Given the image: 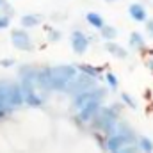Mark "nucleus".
I'll return each mask as SVG.
<instances>
[{
    "mask_svg": "<svg viewBox=\"0 0 153 153\" xmlns=\"http://www.w3.org/2000/svg\"><path fill=\"white\" fill-rule=\"evenodd\" d=\"M130 43H132V45H143V38H141V34H139V32H132V36H130Z\"/></svg>",
    "mask_w": 153,
    "mask_h": 153,
    "instance_id": "0eeeda50",
    "label": "nucleus"
},
{
    "mask_svg": "<svg viewBox=\"0 0 153 153\" xmlns=\"http://www.w3.org/2000/svg\"><path fill=\"white\" fill-rule=\"evenodd\" d=\"M71 43H73V46H75L76 52H84V50H85V45H87L84 32H73V36H71Z\"/></svg>",
    "mask_w": 153,
    "mask_h": 153,
    "instance_id": "39448f33",
    "label": "nucleus"
},
{
    "mask_svg": "<svg viewBox=\"0 0 153 153\" xmlns=\"http://www.w3.org/2000/svg\"><path fill=\"white\" fill-rule=\"evenodd\" d=\"M107 4H112V2H117V0H105Z\"/></svg>",
    "mask_w": 153,
    "mask_h": 153,
    "instance_id": "ddd939ff",
    "label": "nucleus"
},
{
    "mask_svg": "<svg viewBox=\"0 0 153 153\" xmlns=\"http://www.w3.org/2000/svg\"><path fill=\"white\" fill-rule=\"evenodd\" d=\"M59 34H61V32H57V30H55V32H52V38H53V39H59Z\"/></svg>",
    "mask_w": 153,
    "mask_h": 153,
    "instance_id": "f8f14e48",
    "label": "nucleus"
},
{
    "mask_svg": "<svg viewBox=\"0 0 153 153\" xmlns=\"http://www.w3.org/2000/svg\"><path fill=\"white\" fill-rule=\"evenodd\" d=\"M146 30H148L150 36H153V18L152 20H146Z\"/></svg>",
    "mask_w": 153,
    "mask_h": 153,
    "instance_id": "9d476101",
    "label": "nucleus"
},
{
    "mask_svg": "<svg viewBox=\"0 0 153 153\" xmlns=\"http://www.w3.org/2000/svg\"><path fill=\"white\" fill-rule=\"evenodd\" d=\"M9 23H11V18L5 14H0V29H7Z\"/></svg>",
    "mask_w": 153,
    "mask_h": 153,
    "instance_id": "6e6552de",
    "label": "nucleus"
},
{
    "mask_svg": "<svg viewBox=\"0 0 153 153\" xmlns=\"http://www.w3.org/2000/svg\"><path fill=\"white\" fill-rule=\"evenodd\" d=\"M128 14H130V18H132L134 22H139V23L148 20V11H146V7H144L143 4H139V2H134V4L128 5Z\"/></svg>",
    "mask_w": 153,
    "mask_h": 153,
    "instance_id": "f257e3e1",
    "label": "nucleus"
},
{
    "mask_svg": "<svg viewBox=\"0 0 153 153\" xmlns=\"http://www.w3.org/2000/svg\"><path fill=\"white\" fill-rule=\"evenodd\" d=\"M11 39H13V43H14L18 48H22V50H25V48L30 46V39H29V34H27L25 30H13V32H11Z\"/></svg>",
    "mask_w": 153,
    "mask_h": 153,
    "instance_id": "f03ea898",
    "label": "nucleus"
},
{
    "mask_svg": "<svg viewBox=\"0 0 153 153\" xmlns=\"http://www.w3.org/2000/svg\"><path fill=\"white\" fill-rule=\"evenodd\" d=\"M22 27L25 29H30V27H38L39 23H43V16L41 14H23L22 20H20Z\"/></svg>",
    "mask_w": 153,
    "mask_h": 153,
    "instance_id": "7ed1b4c3",
    "label": "nucleus"
},
{
    "mask_svg": "<svg viewBox=\"0 0 153 153\" xmlns=\"http://www.w3.org/2000/svg\"><path fill=\"white\" fill-rule=\"evenodd\" d=\"M4 5H7V0H0V11L4 9Z\"/></svg>",
    "mask_w": 153,
    "mask_h": 153,
    "instance_id": "9b49d317",
    "label": "nucleus"
},
{
    "mask_svg": "<svg viewBox=\"0 0 153 153\" xmlns=\"http://www.w3.org/2000/svg\"><path fill=\"white\" fill-rule=\"evenodd\" d=\"M85 20H87V23H89L91 27H94V29H102V27L105 25L103 16H102L100 13H96V11H89V13L85 14Z\"/></svg>",
    "mask_w": 153,
    "mask_h": 153,
    "instance_id": "20e7f679",
    "label": "nucleus"
},
{
    "mask_svg": "<svg viewBox=\"0 0 153 153\" xmlns=\"http://www.w3.org/2000/svg\"><path fill=\"white\" fill-rule=\"evenodd\" d=\"M0 13H2V14H5V16H9V18H11V16H13V14H14V9H11V7H9V4H7V5H4V9H2V11H0Z\"/></svg>",
    "mask_w": 153,
    "mask_h": 153,
    "instance_id": "1a4fd4ad",
    "label": "nucleus"
},
{
    "mask_svg": "<svg viewBox=\"0 0 153 153\" xmlns=\"http://www.w3.org/2000/svg\"><path fill=\"white\" fill-rule=\"evenodd\" d=\"M100 30H102V36H103L105 39H114L116 34H117V32H116V29H114V27H111V25H103Z\"/></svg>",
    "mask_w": 153,
    "mask_h": 153,
    "instance_id": "423d86ee",
    "label": "nucleus"
}]
</instances>
